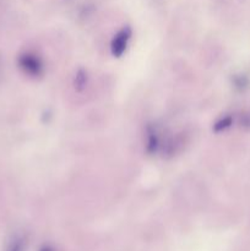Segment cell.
Instances as JSON below:
<instances>
[{
	"mask_svg": "<svg viewBox=\"0 0 250 251\" xmlns=\"http://www.w3.org/2000/svg\"><path fill=\"white\" fill-rule=\"evenodd\" d=\"M17 65L25 75L31 78H39L44 75L46 71L43 59L33 50L22 51L17 58Z\"/></svg>",
	"mask_w": 250,
	"mask_h": 251,
	"instance_id": "6da1fadb",
	"label": "cell"
},
{
	"mask_svg": "<svg viewBox=\"0 0 250 251\" xmlns=\"http://www.w3.org/2000/svg\"><path fill=\"white\" fill-rule=\"evenodd\" d=\"M86 82H87V75H86L85 71L80 70L77 74H76L75 77V87L77 90H82L86 86Z\"/></svg>",
	"mask_w": 250,
	"mask_h": 251,
	"instance_id": "5b68a950",
	"label": "cell"
},
{
	"mask_svg": "<svg viewBox=\"0 0 250 251\" xmlns=\"http://www.w3.org/2000/svg\"><path fill=\"white\" fill-rule=\"evenodd\" d=\"M163 149V137L154 125H149L146 129V142L145 150L150 156L157 154Z\"/></svg>",
	"mask_w": 250,
	"mask_h": 251,
	"instance_id": "3957f363",
	"label": "cell"
},
{
	"mask_svg": "<svg viewBox=\"0 0 250 251\" xmlns=\"http://www.w3.org/2000/svg\"><path fill=\"white\" fill-rule=\"evenodd\" d=\"M230 125H232V118H230V117L221 118V119H218L217 122L213 124V131H215V132L225 131V130L228 129Z\"/></svg>",
	"mask_w": 250,
	"mask_h": 251,
	"instance_id": "277c9868",
	"label": "cell"
},
{
	"mask_svg": "<svg viewBox=\"0 0 250 251\" xmlns=\"http://www.w3.org/2000/svg\"><path fill=\"white\" fill-rule=\"evenodd\" d=\"M132 31L130 27L125 26L120 28L117 33L113 36L112 41H110V54L114 58H122L125 53H126L127 48H129L130 41H131Z\"/></svg>",
	"mask_w": 250,
	"mask_h": 251,
	"instance_id": "7a4b0ae2",
	"label": "cell"
}]
</instances>
